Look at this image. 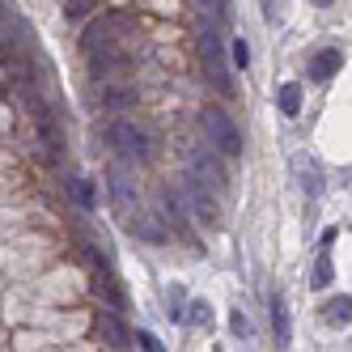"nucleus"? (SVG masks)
Segmentation results:
<instances>
[{"label":"nucleus","instance_id":"f8f14e48","mask_svg":"<svg viewBox=\"0 0 352 352\" xmlns=\"http://www.w3.org/2000/svg\"><path fill=\"white\" fill-rule=\"evenodd\" d=\"M276 107H280L285 119H297V115H301V85H297V81L280 85V89H276Z\"/></svg>","mask_w":352,"mask_h":352},{"label":"nucleus","instance_id":"bb28decb","mask_svg":"<svg viewBox=\"0 0 352 352\" xmlns=\"http://www.w3.org/2000/svg\"><path fill=\"white\" fill-rule=\"evenodd\" d=\"M336 238H340V230L331 225V230H322V242H318V246H322V250H331V242H336Z\"/></svg>","mask_w":352,"mask_h":352},{"label":"nucleus","instance_id":"aec40b11","mask_svg":"<svg viewBox=\"0 0 352 352\" xmlns=\"http://www.w3.org/2000/svg\"><path fill=\"white\" fill-rule=\"evenodd\" d=\"M183 322H199V327L212 322V306H208V301H191L187 314H183Z\"/></svg>","mask_w":352,"mask_h":352},{"label":"nucleus","instance_id":"423d86ee","mask_svg":"<svg viewBox=\"0 0 352 352\" xmlns=\"http://www.w3.org/2000/svg\"><path fill=\"white\" fill-rule=\"evenodd\" d=\"M128 230H132L136 238H144V242H166V238H170V225L162 221V212H140V217H132Z\"/></svg>","mask_w":352,"mask_h":352},{"label":"nucleus","instance_id":"5701e85b","mask_svg":"<svg viewBox=\"0 0 352 352\" xmlns=\"http://www.w3.org/2000/svg\"><path fill=\"white\" fill-rule=\"evenodd\" d=\"M132 340H136V344H140V348H144V352H162V348H166V344H162V340H157V336H153V331H136V336H132Z\"/></svg>","mask_w":352,"mask_h":352},{"label":"nucleus","instance_id":"39448f33","mask_svg":"<svg viewBox=\"0 0 352 352\" xmlns=\"http://www.w3.org/2000/svg\"><path fill=\"white\" fill-rule=\"evenodd\" d=\"M183 191H187V204H191L195 221H204V225H217V221H221V212H217V199L208 195L204 179H195V174H187V183H183Z\"/></svg>","mask_w":352,"mask_h":352},{"label":"nucleus","instance_id":"cd10ccee","mask_svg":"<svg viewBox=\"0 0 352 352\" xmlns=\"http://www.w3.org/2000/svg\"><path fill=\"white\" fill-rule=\"evenodd\" d=\"M310 5H318V9H327V5H336V0H310Z\"/></svg>","mask_w":352,"mask_h":352},{"label":"nucleus","instance_id":"6ab92c4d","mask_svg":"<svg viewBox=\"0 0 352 352\" xmlns=\"http://www.w3.org/2000/svg\"><path fill=\"white\" fill-rule=\"evenodd\" d=\"M199 9L212 13L217 26H225V21H230V0H199Z\"/></svg>","mask_w":352,"mask_h":352},{"label":"nucleus","instance_id":"9d476101","mask_svg":"<svg viewBox=\"0 0 352 352\" xmlns=\"http://www.w3.org/2000/svg\"><path fill=\"white\" fill-rule=\"evenodd\" d=\"M64 187H68L72 199H77L81 212H94V208H98V195H94V183H89V179H81V174H68Z\"/></svg>","mask_w":352,"mask_h":352},{"label":"nucleus","instance_id":"a211bd4d","mask_svg":"<svg viewBox=\"0 0 352 352\" xmlns=\"http://www.w3.org/2000/svg\"><path fill=\"white\" fill-rule=\"evenodd\" d=\"M162 217H170L174 225H179V221L187 217V208H183V195L174 191V187H162Z\"/></svg>","mask_w":352,"mask_h":352},{"label":"nucleus","instance_id":"9b49d317","mask_svg":"<svg viewBox=\"0 0 352 352\" xmlns=\"http://www.w3.org/2000/svg\"><path fill=\"white\" fill-rule=\"evenodd\" d=\"M272 331H276V344H289L293 340V327H289V306L280 293H272Z\"/></svg>","mask_w":352,"mask_h":352},{"label":"nucleus","instance_id":"4468645a","mask_svg":"<svg viewBox=\"0 0 352 352\" xmlns=\"http://www.w3.org/2000/svg\"><path fill=\"white\" fill-rule=\"evenodd\" d=\"M297 183H301V191H306V195H318L322 191V174H318V166L314 162H306V157H297Z\"/></svg>","mask_w":352,"mask_h":352},{"label":"nucleus","instance_id":"2eb2a0df","mask_svg":"<svg viewBox=\"0 0 352 352\" xmlns=\"http://www.w3.org/2000/svg\"><path fill=\"white\" fill-rule=\"evenodd\" d=\"M331 327H348V318H352V297L344 293V297H331L327 301V314H322Z\"/></svg>","mask_w":352,"mask_h":352},{"label":"nucleus","instance_id":"0eeeda50","mask_svg":"<svg viewBox=\"0 0 352 352\" xmlns=\"http://www.w3.org/2000/svg\"><path fill=\"white\" fill-rule=\"evenodd\" d=\"M191 174L195 179H208V183H217V187H225L230 183V174H225V166L208 153V148H195L191 153Z\"/></svg>","mask_w":352,"mask_h":352},{"label":"nucleus","instance_id":"7ed1b4c3","mask_svg":"<svg viewBox=\"0 0 352 352\" xmlns=\"http://www.w3.org/2000/svg\"><path fill=\"white\" fill-rule=\"evenodd\" d=\"M225 38H221V26L217 21H208L204 34H199V56H204V68H208V77L221 94H234V81H230V64H225Z\"/></svg>","mask_w":352,"mask_h":352},{"label":"nucleus","instance_id":"412c9836","mask_svg":"<svg viewBox=\"0 0 352 352\" xmlns=\"http://www.w3.org/2000/svg\"><path fill=\"white\" fill-rule=\"evenodd\" d=\"M230 56H234V64L246 72V64H250V47H246V38H234V43H230Z\"/></svg>","mask_w":352,"mask_h":352},{"label":"nucleus","instance_id":"393cba45","mask_svg":"<svg viewBox=\"0 0 352 352\" xmlns=\"http://www.w3.org/2000/svg\"><path fill=\"white\" fill-rule=\"evenodd\" d=\"M128 98H132L128 89H107V102H111V107H119V102H128Z\"/></svg>","mask_w":352,"mask_h":352},{"label":"nucleus","instance_id":"6e6552de","mask_svg":"<svg viewBox=\"0 0 352 352\" xmlns=\"http://www.w3.org/2000/svg\"><path fill=\"white\" fill-rule=\"evenodd\" d=\"M98 336H102L111 348H128L132 344V331L119 322V310H111V314L102 310V314H98Z\"/></svg>","mask_w":352,"mask_h":352},{"label":"nucleus","instance_id":"20e7f679","mask_svg":"<svg viewBox=\"0 0 352 352\" xmlns=\"http://www.w3.org/2000/svg\"><path fill=\"white\" fill-rule=\"evenodd\" d=\"M107 195L115 199L119 212H132V208L140 204V187H136L132 162H115V166H107Z\"/></svg>","mask_w":352,"mask_h":352},{"label":"nucleus","instance_id":"f257e3e1","mask_svg":"<svg viewBox=\"0 0 352 352\" xmlns=\"http://www.w3.org/2000/svg\"><path fill=\"white\" fill-rule=\"evenodd\" d=\"M102 140H107V148L119 162H148L153 157V136H148L140 123H132V119H111Z\"/></svg>","mask_w":352,"mask_h":352},{"label":"nucleus","instance_id":"a878e982","mask_svg":"<svg viewBox=\"0 0 352 352\" xmlns=\"http://www.w3.org/2000/svg\"><path fill=\"white\" fill-rule=\"evenodd\" d=\"M263 17H267V21L280 17V0H263Z\"/></svg>","mask_w":352,"mask_h":352},{"label":"nucleus","instance_id":"dca6fc26","mask_svg":"<svg viewBox=\"0 0 352 352\" xmlns=\"http://www.w3.org/2000/svg\"><path fill=\"white\" fill-rule=\"evenodd\" d=\"M331 280H336V267H331V255L322 250V255L314 259V267H310V289H327Z\"/></svg>","mask_w":352,"mask_h":352},{"label":"nucleus","instance_id":"4be33fe9","mask_svg":"<svg viewBox=\"0 0 352 352\" xmlns=\"http://www.w3.org/2000/svg\"><path fill=\"white\" fill-rule=\"evenodd\" d=\"M94 9V0H68V5H64V13H68V21H81L85 13Z\"/></svg>","mask_w":352,"mask_h":352},{"label":"nucleus","instance_id":"ddd939ff","mask_svg":"<svg viewBox=\"0 0 352 352\" xmlns=\"http://www.w3.org/2000/svg\"><path fill=\"white\" fill-rule=\"evenodd\" d=\"M94 289H98V297H102V301H111V310H123V306H128V297H123V289L115 285V276H111V272L98 276Z\"/></svg>","mask_w":352,"mask_h":352},{"label":"nucleus","instance_id":"f03ea898","mask_svg":"<svg viewBox=\"0 0 352 352\" xmlns=\"http://www.w3.org/2000/svg\"><path fill=\"white\" fill-rule=\"evenodd\" d=\"M199 128H204V136H208V144L217 148V153H225V157H242V132H238V123L225 115L221 107H204L199 111Z\"/></svg>","mask_w":352,"mask_h":352},{"label":"nucleus","instance_id":"f3484780","mask_svg":"<svg viewBox=\"0 0 352 352\" xmlns=\"http://www.w3.org/2000/svg\"><path fill=\"white\" fill-rule=\"evenodd\" d=\"M183 314H187V293H183V285H170L166 289V318L183 322Z\"/></svg>","mask_w":352,"mask_h":352},{"label":"nucleus","instance_id":"1a4fd4ad","mask_svg":"<svg viewBox=\"0 0 352 352\" xmlns=\"http://www.w3.org/2000/svg\"><path fill=\"white\" fill-rule=\"evenodd\" d=\"M340 68H344V56L336 52V47H322V52L310 56V77H314V81H331Z\"/></svg>","mask_w":352,"mask_h":352},{"label":"nucleus","instance_id":"b1692460","mask_svg":"<svg viewBox=\"0 0 352 352\" xmlns=\"http://www.w3.org/2000/svg\"><path fill=\"white\" fill-rule=\"evenodd\" d=\"M230 331H234V336H250V318H246L242 310L230 314Z\"/></svg>","mask_w":352,"mask_h":352}]
</instances>
